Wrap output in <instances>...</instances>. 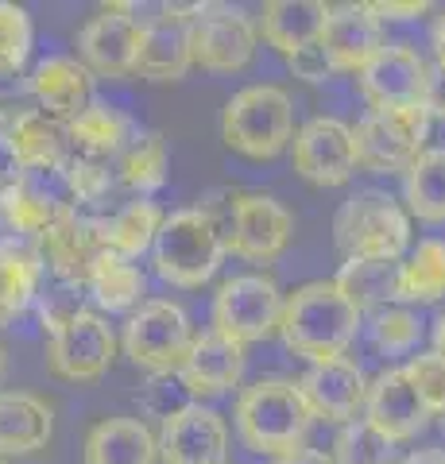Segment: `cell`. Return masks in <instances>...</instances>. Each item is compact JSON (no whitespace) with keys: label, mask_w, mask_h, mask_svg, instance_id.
Listing matches in <instances>:
<instances>
[{"label":"cell","mask_w":445,"mask_h":464,"mask_svg":"<svg viewBox=\"0 0 445 464\" xmlns=\"http://www.w3.org/2000/svg\"><path fill=\"white\" fill-rule=\"evenodd\" d=\"M143 24L128 12V5H105L97 16L78 32V63L90 74L124 78L136 70Z\"/></svg>","instance_id":"obj_14"},{"label":"cell","mask_w":445,"mask_h":464,"mask_svg":"<svg viewBox=\"0 0 445 464\" xmlns=\"http://www.w3.org/2000/svg\"><path fill=\"white\" fill-rule=\"evenodd\" d=\"M434 54H438V63H445V12L434 20Z\"/></svg>","instance_id":"obj_48"},{"label":"cell","mask_w":445,"mask_h":464,"mask_svg":"<svg viewBox=\"0 0 445 464\" xmlns=\"http://www.w3.org/2000/svg\"><path fill=\"white\" fill-rule=\"evenodd\" d=\"M314 422L303 391L291 380H260L237 399V433L248 453L279 457L303 445Z\"/></svg>","instance_id":"obj_3"},{"label":"cell","mask_w":445,"mask_h":464,"mask_svg":"<svg viewBox=\"0 0 445 464\" xmlns=\"http://www.w3.org/2000/svg\"><path fill=\"white\" fill-rule=\"evenodd\" d=\"M32 54V20L20 5L0 0V78H16Z\"/></svg>","instance_id":"obj_37"},{"label":"cell","mask_w":445,"mask_h":464,"mask_svg":"<svg viewBox=\"0 0 445 464\" xmlns=\"http://www.w3.org/2000/svg\"><path fill=\"white\" fill-rule=\"evenodd\" d=\"M121 344H124V356L143 372L151 375L179 372V364L194 344L190 314L170 298H151L128 317Z\"/></svg>","instance_id":"obj_7"},{"label":"cell","mask_w":445,"mask_h":464,"mask_svg":"<svg viewBox=\"0 0 445 464\" xmlns=\"http://www.w3.org/2000/svg\"><path fill=\"white\" fill-rule=\"evenodd\" d=\"M0 464H5V460H0Z\"/></svg>","instance_id":"obj_52"},{"label":"cell","mask_w":445,"mask_h":464,"mask_svg":"<svg viewBox=\"0 0 445 464\" xmlns=\"http://www.w3.org/2000/svg\"><path fill=\"white\" fill-rule=\"evenodd\" d=\"M403 375L411 380V387L419 391V399L430 414L445 411V360L434 353H419L411 356V364L403 368Z\"/></svg>","instance_id":"obj_39"},{"label":"cell","mask_w":445,"mask_h":464,"mask_svg":"<svg viewBox=\"0 0 445 464\" xmlns=\"http://www.w3.org/2000/svg\"><path fill=\"white\" fill-rule=\"evenodd\" d=\"M155 275L170 286L194 290L206 286L225 264V228L209 209H179L163 217L160 232L151 240Z\"/></svg>","instance_id":"obj_2"},{"label":"cell","mask_w":445,"mask_h":464,"mask_svg":"<svg viewBox=\"0 0 445 464\" xmlns=\"http://www.w3.org/2000/svg\"><path fill=\"white\" fill-rule=\"evenodd\" d=\"M0 132H5V140H8L12 155H16L20 170L63 163V159L70 155L66 151V121H59V116H51V112H43V109L12 112Z\"/></svg>","instance_id":"obj_24"},{"label":"cell","mask_w":445,"mask_h":464,"mask_svg":"<svg viewBox=\"0 0 445 464\" xmlns=\"http://www.w3.org/2000/svg\"><path fill=\"white\" fill-rule=\"evenodd\" d=\"M155 433L140 418H105L85 433V464H155Z\"/></svg>","instance_id":"obj_27"},{"label":"cell","mask_w":445,"mask_h":464,"mask_svg":"<svg viewBox=\"0 0 445 464\" xmlns=\"http://www.w3.org/2000/svg\"><path fill=\"white\" fill-rule=\"evenodd\" d=\"M291 159L295 170L306 182L322 186H344L356 174V143H353V128L334 121V116H314L291 140Z\"/></svg>","instance_id":"obj_13"},{"label":"cell","mask_w":445,"mask_h":464,"mask_svg":"<svg viewBox=\"0 0 445 464\" xmlns=\"http://www.w3.org/2000/svg\"><path fill=\"white\" fill-rule=\"evenodd\" d=\"M27 85H32V97L39 101V109L59 116V121L78 116L93 101V74L70 54L43 58V63L32 70V82Z\"/></svg>","instance_id":"obj_23"},{"label":"cell","mask_w":445,"mask_h":464,"mask_svg":"<svg viewBox=\"0 0 445 464\" xmlns=\"http://www.w3.org/2000/svg\"><path fill=\"white\" fill-rule=\"evenodd\" d=\"M0 375H5V348H0Z\"/></svg>","instance_id":"obj_50"},{"label":"cell","mask_w":445,"mask_h":464,"mask_svg":"<svg viewBox=\"0 0 445 464\" xmlns=\"http://www.w3.org/2000/svg\"><path fill=\"white\" fill-rule=\"evenodd\" d=\"M325 16H329V5H322V0H271V5H264V16L256 24V32L279 54L291 58L295 51L322 39Z\"/></svg>","instance_id":"obj_26"},{"label":"cell","mask_w":445,"mask_h":464,"mask_svg":"<svg viewBox=\"0 0 445 464\" xmlns=\"http://www.w3.org/2000/svg\"><path fill=\"white\" fill-rule=\"evenodd\" d=\"M298 391L310 406L314 418H325V422H353L364 406V391L368 380L356 360L349 356H334V360H318L310 364L306 375L298 380Z\"/></svg>","instance_id":"obj_18"},{"label":"cell","mask_w":445,"mask_h":464,"mask_svg":"<svg viewBox=\"0 0 445 464\" xmlns=\"http://www.w3.org/2000/svg\"><path fill=\"white\" fill-rule=\"evenodd\" d=\"M93 221H97V228H102L105 252L136 259V256H143L151 248L155 232H160V225H163V213L148 198H128L117 209H109V217H93Z\"/></svg>","instance_id":"obj_30"},{"label":"cell","mask_w":445,"mask_h":464,"mask_svg":"<svg viewBox=\"0 0 445 464\" xmlns=\"http://www.w3.org/2000/svg\"><path fill=\"white\" fill-rule=\"evenodd\" d=\"M194 402V395L186 391V383L179 380V372H163V375H151L148 387H143V411L155 414V418H175L179 411Z\"/></svg>","instance_id":"obj_40"},{"label":"cell","mask_w":445,"mask_h":464,"mask_svg":"<svg viewBox=\"0 0 445 464\" xmlns=\"http://www.w3.org/2000/svg\"><path fill=\"white\" fill-rule=\"evenodd\" d=\"M372 12L383 20H414L422 16V12H430V5H422V0H407V5H399V0H380V5H372Z\"/></svg>","instance_id":"obj_44"},{"label":"cell","mask_w":445,"mask_h":464,"mask_svg":"<svg viewBox=\"0 0 445 464\" xmlns=\"http://www.w3.org/2000/svg\"><path fill=\"white\" fill-rule=\"evenodd\" d=\"M403 464H445V453L441 449H419V453H411Z\"/></svg>","instance_id":"obj_47"},{"label":"cell","mask_w":445,"mask_h":464,"mask_svg":"<svg viewBox=\"0 0 445 464\" xmlns=\"http://www.w3.org/2000/svg\"><path fill=\"white\" fill-rule=\"evenodd\" d=\"M430 353L445 360V314H441L438 322H434V348H430Z\"/></svg>","instance_id":"obj_49"},{"label":"cell","mask_w":445,"mask_h":464,"mask_svg":"<svg viewBox=\"0 0 445 464\" xmlns=\"http://www.w3.org/2000/svg\"><path fill=\"white\" fill-rule=\"evenodd\" d=\"M186 39H190V63L213 70V74H237L256 58V43L260 32L248 20L244 8L233 5H194L190 27H186Z\"/></svg>","instance_id":"obj_8"},{"label":"cell","mask_w":445,"mask_h":464,"mask_svg":"<svg viewBox=\"0 0 445 464\" xmlns=\"http://www.w3.org/2000/svg\"><path fill=\"white\" fill-rule=\"evenodd\" d=\"M407 209L426 225L445 221V148H426L407 167L403 179Z\"/></svg>","instance_id":"obj_34"},{"label":"cell","mask_w":445,"mask_h":464,"mask_svg":"<svg viewBox=\"0 0 445 464\" xmlns=\"http://www.w3.org/2000/svg\"><path fill=\"white\" fill-rule=\"evenodd\" d=\"M372 337L383 353H411L419 344V317L407 306H387L372 317Z\"/></svg>","instance_id":"obj_38"},{"label":"cell","mask_w":445,"mask_h":464,"mask_svg":"<svg viewBox=\"0 0 445 464\" xmlns=\"http://www.w3.org/2000/svg\"><path fill=\"white\" fill-rule=\"evenodd\" d=\"M85 290L93 295V302L109 314H128V310H140L143 306V295H148V279L143 271L124 256H112L105 252L102 259L93 264L90 279H85Z\"/></svg>","instance_id":"obj_32"},{"label":"cell","mask_w":445,"mask_h":464,"mask_svg":"<svg viewBox=\"0 0 445 464\" xmlns=\"http://www.w3.org/2000/svg\"><path fill=\"white\" fill-rule=\"evenodd\" d=\"M322 51L337 70H356L361 74L364 63L383 47V24L372 12V5H329V16L322 27Z\"/></svg>","instance_id":"obj_20"},{"label":"cell","mask_w":445,"mask_h":464,"mask_svg":"<svg viewBox=\"0 0 445 464\" xmlns=\"http://www.w3.org/2000/svg\"><path fill=\"white\" fill-rule=\"evenodd\" d=\"M167 140L163 132H136L121 148V155L109 163L112 182L124 198H148L167 182Z\"/></svg>","instance_id":"obj_28"},{"label":"cell","mask_w":445,"mask_h":464,"mask_svg":"<svg viewBox=\"0 0 445 464\" xmlns=\"http://www.w3.org/2000/svg\"><path fill=\"white\" fill-rule=\"evenodd\" d=\"M82 290L85 286H74V283H59L51 290V295H43V306H39V314H43V329L47 333H59L70 317L74 314H82L85 306H82Z\"/></svg>","instance_id":"obj_41"},{"label":"cell","mask_w":445,"mask_h":464,"mask_svg":"<svg viewBox=\"0 0 445 464\" xmlns=\"http://www.w3.org/2000/svg\"><path fill=\"white\" fill-rule=\"evenodd\" d=\"M39 264L43 271H51L59 283L85 286L93 264L105 256V240L93 217L85 213H63L43 228V237L35 240Z\"/></svg>","instance_id":"obj_15"},{"label":"cell","mask_w":445,"mask_h":464,"mask_svg":"<svg viewBox=\"0 0 445 464\" xmlns=\"http://www.w3.org/2000/svg\"><path fill=\"white\" fill-rule=\"evenodd\" d=\"M54 414L39 395L0 391V457H24L51 441Z\"/></svg>","instance_id":"obj_25"},{"label":"cell","mask_w":445,"mask_h":464,"mask_svg":"<svg viewBox=\"0 0 445 464\" xmlns=\"http://www.w3.org/2000/svg\"><path fill=\"white\" fill-rule=\"evenodd\" d=\"M136 132L140 128L132 124V116L102 105V101H90L78 116L66 121V151L74 159H90V163H112Z\"/></svg>","instance_id":"obj_22"},{"label":"cell","mask_w":445,"mask_h":464,"mask_svg":"<svg viewBox=\"0 0 445 464\" xmlns=\"http://www.w3.org/2000/svg\"><path fill=\"white\" fill-rule=\"evenodd\" d=\"M279 317L283 290L264 271L233 275L228 283H221L218 298H213V329L237 344L267 341L271 333H279Z\"/></svg>","instance_id":"obj_9"},{"label":"cell","mask_w":445,"mask_h":464,"mask_svg":"<svg viewBox=\"0 0 445 464\" xmlns=\"http://www.w3.org/2000/svg\"><path fill=\"white\" fill-rule=\"evenodd\" d=\"M295 232V217L283 201L271 194H240L228 209V237L225 252H233L248 264H276L286 252Z\"/></svg>","instance_id":"obj_10"},{"label":"cell","mask_w":445,"mask_h":464,"mask_svg":"<svg viewBox=\"0 0 445 464\" xmlns=\"http://www.w3.org/2000/svg\"><path fill=\"white\" fill-rule=\"evenodd\" d=\"M128 12L143 24V39H140V54H136V70L151 82H182L186 70H190V39H186V27H190L194 5H151L155 16H140V12L128 5Z\"/></svg>","instance_id":"obj_12"},{"label":"cell","mask_w":445,"mask_h":464,"mask_svg":"<svg viewBox=\"0 0 445 464\" xmlns=\"http://www.w3.org/2000/svg\"><path fill=\"white\" fill-rule=\"evenodd\" d=\"M54 221V213L32 198L20 182H12L8 190H0V237L12 244H35L43 228Z\"/></svg>","instance_id":"obj_35"},{"label":"cell","mask_w":445,"mask_h":464,"mask_svg":"<svg viewBox=\"0 0 445 464\" xmlns=\"http://www.w3.org/2000/svg\"><path fill=\"white\" fill-rule=\"evenodd\" d=\"M419 105L430 121H445V63H426Z\"/></svg>","instance_id":"obj_43"},{"label":"cell","mask_w":445,"mask_h":464,"mask_svg":"<svg viewBox=\"0 0 445 464\" xmlns=\"http://www.w3.org/2000/svg\"><path fill=\"white\" fill-rule=\"evenodd\" d=\"M356 333H361V314L334 283L318 279L283 298L279 337L295 356H306L310 364L344 356Z\"/></svg>","instance_id":"obj_1"},{"label":"cell","mask_w":445,"mask_h":464,"mask_svg":"<svg viewBox=\"0 0 445 464\" xmlns=\"http://www.w3.org/2000/svg\"><path fill=\"white\" fill-rule=\"evenodd\" d=\"M39 283L43 264L35 244L0 240V329L12 325L39 298Z\"/></svg>","instance_id":"obj_31"},{"label":"cell","mask_w":445,"mask_h":464,"mask_svg":"<svg viewBox=\"0 0 445 464\" xmlns=\"http://www.w3.org/2000/svg\"><path fill=\"white\" fill-rule=\"evenodd\" d=\"M438 418H441V430H445V411H441V414H438Z\"/></svg>","instance_id":"obj_51"},{"label":"cell","mask_w":445,"mask_h":464,"mask_svg":"<svg viewBox=\"0 0 445 464\" xmlns=\"http://www.w3.org/2000/svg\"><path fill=\"white\" fill-rule=\"evenodd\" d=\"M16 179H20V163H16V155H12L5 132H0V190H8Z\"/></svg>","instance_id":"obj_46"},{"label":"cell","mask_w":445,"mask_h":464,"mask_svg":"<svg viewBox=\"0 0 445 464\" xmlns=\"http://www.w3.org/2000/svg\"><path fill=\"white\" fill-rule=\"evenodd\" d=\"M286 66H291L295 78H303V82H310V85H322V82L334 78V63L325 58L322 43H310V47L295 51L291 58H286Z\"/></svg>","instance_id":"obj_42"},{"label":"cell","mask_w":445,"mask_h":464,"mask_svg":"<svg viewBox=\"0 0 445 464\" xmlns=\"http://www.w3.org/2000/svg\"><path fill=\"white\" fill-rule=\"evenodd\" d=\"M112 356H117V337L102 314L82 310L70 322L51 333L47 344V368L70 383H93L109 372Z\"/></svg>","instance_id":"obj_11"},{"label":"cell","mask_w":445,"mask_h":464,"mask_svg":"<svg viewBox=\"0 0 445 464\" xmlns=\"http://www.w3.org/2000/svg\"><path fill=\"white\" fill-rule=\"evenodd\" d=\"M445 298V240L430 237L411 248L407 259H399V302H419L434 306Z\"/></svg>","instance_id":"obj_33"},{"label":"cell","mask_w":445,"mask_h":464,"mask_svg":"<svg viewBox=\"0 0 445 464\" xmlns=\"http://www.w3.org/2000/svg\"><path fill=\"white\" fill-rule=\"evenodd\" d=\"M364 422H372L380 433H387L392 441L419 438L430 422V411L422 406L419 391L411 387L403 368H387L364 391Z\"/></svg>","instance_id":"obj_19"},{"label":"cell","mask_w":445,"mask_h":464,"mask_svg":"<svg viewBox=\"0 0 445 464\" xmlns=\"http://www.w3.org/2000/svg\"><path fill=\"white\" fill-rule=\"evenodd\" d=\"M244 368H248L244 344L209 329L202 337H194L190 353L179 364V380L186 383L190 395H225V391H233L244 380Z\"/></svg>","instance_id":"obj_21"},{"label":"cell","mask_w":445,"mask_h":464,"mask_svg":"<svg viewBox=\"0 0 445 464\" xmlns=\"http://www.w3.org/2000/svg\"><path fill=\"white\" fill-rule=\"evenodd\" d=\"M334 286L356 306V314L364 310H387L399 306V259H364L349 256L337 271Z\"/></svg>","instance_id":"obj_29"},{"label":"cell","mask_w":445,"mask_h":464,"mask_svg":"<svg viewBox=\"0 0 445 464\" xmlns=\"http://www.w3.org/2000/svg\"><path fill=\"white\" fill-rule=\"evenodd\" d=\"M334 240L344 256L403 259L411 248V217L392 194H353L334 217Z\"/></svg>","instance_id":"obj_5"},{"label":"cell","mask_w":445,"mask_h":464,"mask_svg":"<svg viewBox=\"0 0 445 464\" xmlns=\"http://www.w3.org/2000/svg\"><path fill=\"white\" fill-rule=\"evenodd\" d=\"M163 464H225L228 457V426L213 406L190 402L175 418H167L155 438Z\"/></svg>","instance_id":"obj_16"},{"label":"cell","mask_w":445,"mask_h":464,"mask_svg":"<svg viewBox=\"0 0 445 464\" xmlns=\"http://www.w3.org/2000/svg\"><path fill=\"white\" fill-rule=\"evenodd\" d=\"M430 136V116L422 105L407 109H372L361 124L353 128L356 143V167L376 170V174H399L426 151Z\"/></svg>","instance_id":"obj_6"},{"label":"cell","mask_w":445,"mask_h":464,"mask_svg":"<svg viewBox=\"0 0 445 464\" xmlns=\"http://www.w3.org/2000/svg\"><path fill=\"white\" fill-rule=\"evenodd\" d=\"M334 464H395V441L364 418L344 422L334 438Z\"/></svg>","instance_id":"obj_36"},{"label":"cell","mask_w":445,"mask_h":464,"mask_svg":"<svg viewBox=\"0 0 445 464\" xmlns=\"http://www.w3.org/2000/svg\"><path fill=\"white\" fill-rule=\"evenodd\" d=\"M271 464H334V460H329V453H322V449L298 445V449H291V453H279Z\"/></svg>","instance_id":"obj_45"},{"label":"cell","mask_w":445,"mask_h":464,"mask_svg":"<svg viewBox=\"0 0 445 464\" xmlns=\"http://www.w3.org/2000/svg\"><path fill=\"white\" fill-rule=\"evenodd\" d=\"M221 140L244 159H276L295 140V105L279 85H248L221 109Z\"/></svg>","instance_id":"obj_4"},{"label":"cell","mask_w":445,"mask_h":464,"mask_svg":"<svg viewBox=\"0 0 445 464\" xmlns=\"http://www.w3.org/2000/svg\"><path fill=\"white\" fill-rule=\"evenodd\" d=\"M426 78V58L411 43H383L356 74L361 93L372 109H407L419 105Z\"/></svg>","instance_id":"obj_17"}]
</instances>
